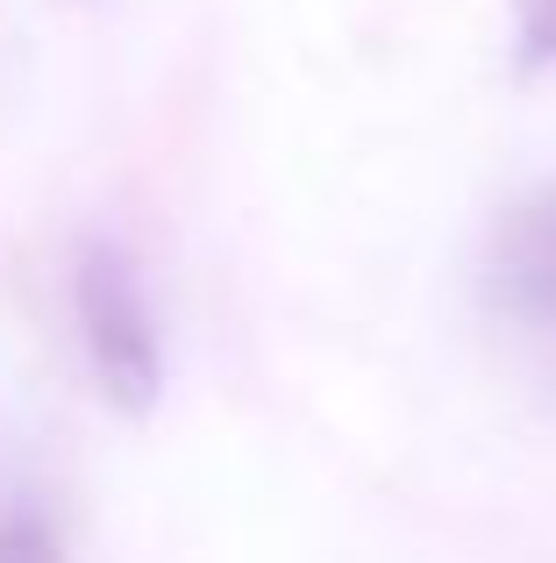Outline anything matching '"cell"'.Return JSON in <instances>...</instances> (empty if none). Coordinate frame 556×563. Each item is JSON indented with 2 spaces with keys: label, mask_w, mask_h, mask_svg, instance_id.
<instances>
[{
  "label": "cell",
  "mask_w": 556,
  "mask_h": 563,
  "mask_svg": "<svg viewBox=\"0 0 556 563\" xmlns=\"http://www.w3.org/2000/svg\"><path fill=\"white\" fill-rule=\"evenodd\" d=\"M71 321H79L86 372L108 393V407L151 413L165 393V335L143 286V264L114 243H86L71 264Z\"/></svg>",
  "instance_id": "1"
},
{
  "label": "cell",
  "mask_w": 556,
  "mask_h": 563,
  "mask_svg": "<svg viewBox=\"0 0 556 563\" xmlns=\"http://www.w3.org/2000/svg\"><path fill=\"white\" fill-rule=\"evenodd\" d=\"M478 300L492 329L556 372V179L500 207L478 257Z\"/></svg>",
  "instance_id": "2"
},
{
  "label": "cell",
  "mask_w": 556,
  "mask_h": 563,
  "mask_svg": "<svg viewBox=\"0 0 556 563\" xmlns=\"http://www.w3.org/2000/svg\"><path fill=\"white\" fill-rule=\"evenodd\" d=\"M0 563H65L57 550V528L36 507H8L0 514Z\"/></svg>",
  "instance_id": "3"
},
{
  "label": "cell",
  "mask_w": 556,
  "mask_h": 563,
  "mask_svg": "<svg viewBox=\"0 0 556 563\" xmlns=\"http://www.w3.org/2000/svg\"><path fill=\"white\" fill-rule=\"evenodd\" d=\"M514 65L521 71L556 65V0H514Z\"/></svg>",
  "instance_id": "4"
}]
</instances>
